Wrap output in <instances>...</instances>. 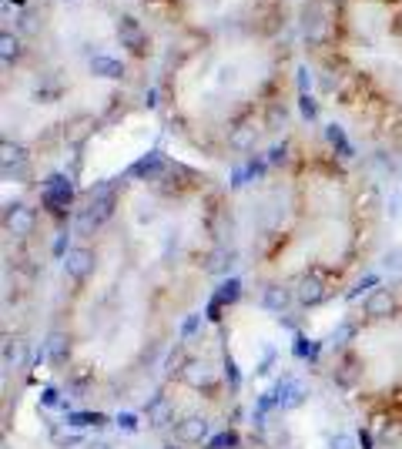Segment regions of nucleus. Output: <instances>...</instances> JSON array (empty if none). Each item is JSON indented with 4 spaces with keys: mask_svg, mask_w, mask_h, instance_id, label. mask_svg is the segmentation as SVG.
<instances>
[{
    "mask_svg": "<svg viewBox=\"0 0 402 449\" xmlns=\"http://www.w3.org/2000/svg\"><path fill=\"white\" fill-rule=\"evenodd\" d=\"M352 326H348V322H338L336 329H332V336H328V342H332V345H346V339H352Z\"/></svg>",
    "mask_w": 402,
    "mask_h": 449,
    "instance_id": "obj_27",
    "label": "nucleus"
},
{
    "mask_svg": "<svg viewBox=\"0 0 402 449\" xmlns=\"http://www.w3.org/2000/svg\"><path fill=\"white\" fill-rule=\"evenodd\" d=\"M144 104H148V108H154V104H158V91H154V88L144 91Z\"/></svg>",
    "mask_w": 402,
    "mask_h": 449,
    "instance_id": "obj_39",
    "label": "nucleus"
},
{
    "mask_svg": "<svg viewBox=\"0 0 402 449\" xmlns=\"http://www.w3.org/2000/svg\"><path fill=\"white\" fill-rule=\"evenodd\" d=\"M64 4H74V0H64Z\"/></svg>",
    "mask_w": 402,
    "mask_h": 449,
    "instance_id": "obj_43",
    "label": "nucleus"
},
{
    "mask_svg": "<svg viewBox=\"0 0 402 449\" xmlns=\"http://www.w3.org/2000/svg\"><path fill=\"white\" fill-rule=\"evenodd\" d=\"M11 365H17V345L7 339L4 342V369H11Z\"/></svg>",
    "mask_w": 402,
    "mask_h": 449,
    "instance_id": "obj_35",
    "label": "nucleus"
},
{
    "mask_svg": "<svg viewBox=\"0 0 402 449\" xmlns=\"http://www.w3.org/2000/svg\"><path fill=\"white\" fill-rule=\"evenodd\" d=\"M225 379L231 383V389H238V385H241V373H238V365H235L231 355H225Z\"/></svg>",
    "mask_w": 402,
    "mask_h": 449,
    "instance_id": "obj_30",
    "label": "nucleus"
},
{
    "mask_svg": "<svg viewBox=\"0 0 402 449\" xmlns=\"http://www.w3.org/2000/svg\"><path fill=\"white\" fill-rule=\"evenodd\" d=\"M67 238H71V235H67V231H61V235L54 238V248H51V252H54V258H61V262H64V255L71 252V245H67Z\"/></svg>",
    "mask_w": 402,
    "mask_h": 449,
    "instance_id": "obj_32",
    "label": "nucleus"
},
{
    "mask_svg": "<svg viewBox=\"0 0 402 449\" xmlns=\"http://www.w3.org/2000/svg\"><path fill=\"white\" fill-rule=\"evenodd\" d=\"M302 31H305V37H308V41H322L326 21H322L318 4H312V7H305V11H302Z\"/></svg>",
    "mask_w": 402,
    "mask_h": 449,
    "instance_id": "obj_13",
    "label": "nucleus"
},
{
    "mask_svg": "<svg viewBox=\"0 0 402 449\" xmlns=\"http://www.w3.org/2000/svg\"><path fill=\"white\" fill-rule=\"evenodd\" d=\"M44 352H47V359L51 362H64L67 352H71V339H67L64 332H51L47 342H44Z\"/></svg>",
    "mask_w": 402,
    "mask_h": 449,
    "instance_id": "obj_14",
    "label": "nucleus"
},
{
    "mask_svg": "<svg viewBox=\"0 0 402 449\" xmlns=\"http://www.w3.org/2000/svg\"><path fill=\"white\" fill-rule=\"evenodd\" d=\"M168 449H174V446H168Z\"/></svg>",
    "mask_w": 402,
    "mask_h": 449,
    "instance_id": "obj_44",
    "label": "nucleus"
},
{
    "mask_svg": "<svg viewBox=\"0 0 402 449\" xmlns=\"http://www.w3.org/2000/svg\"><path fill=\"white\" fill-rule=\"evenodd\" d=\"M205 268L208 272H225V268H228V252H225V248L211 252L208 255V262H205Z\"/></svg>",
    "mask_w": 402,
    "mask_h": 449,
    "instance_id": "obj_25",
    "label": "nucleus"
},
{
    "mask_svg": "<svg viewBox=\"0 0 402 449\" xmlns=\"http://www.w3.org/2000/svg\"><path fill=\"white\" fill-rule=\"evenodd\" d=\"M0 57H4V64H14L21 57V44H17V37L11 31L0 34Z\"/></svg>",
    "mask_w": 402,
    "mask_h": 449,
    "instance_id": "obj_18",
    "label": "nucleus"
},
{
    "mask_svg": "<svg viewBox=\"0 0 402 449\" xmlns=\"http://www.w3.org/2000/svg\"><path fill=\"white\" fill-rule=\"evenodd\" d=\"M181 379L191 389H201V385H211V369H208L205 362H188L185 369H181Z\"/></svg>",
    "mask_w": 402,
    "mask_h": 449,
    "instance_id": "obj_15",
    "label": "nucleus"
},
{
    "mask_svg": "<svg viewBox=\"0 0 402 449\" xmlns=\"http://www.w3.org/2000/svg\"><path fill=\"white\" fill-rule=\"evenodd\" d=\"M87 449H111L108 443H94V446H87Z\"/></svg>",
    "mask_w": 402,
    "mask_h": 449,
    "instance_id": "obj_41",
    "label": "nucleus"
},
{
    "mask_svg": "<svg viewBox=\"0 0 402 449\" xmlns=\"http://www.w3.org/2000/svg\"><path fill=\"white\" fill-rule=\"evenodd\" d=\"M272 409H278V403H275L272 393H261L258 403H255V413H251V419H255V426H265V416L272 413Z\"/></svg>",
    "mask_w": 402,
    "mask_h": 449,
    "instance_id": "obj_20",
    "label": "nucleus"
},
{
    "mask_svg": "<svg viewBox=\"0 0 402 449\" xmlns=\"http://www.w3.org/2000/svg\"><path fill=\"white\" fill-rule=\"evenodd\" d=\"M326 141L332 144V148H336L342 158H352V154H356V148L348 144L346 131H342V124H336V121H332V124H326Z\"/></svg>",
    "mask_w": 402,
    "mask_h": 449,
    "instance_id": "obj_16",
    "label": "nucleus"
},
{
    "mask_svg": "<svg viewBox=\"0 0 402 449\" xmlns=\"http://www.w3.org/2000/svg\"><path fill=\"white\" fill-rule=\"evenodd\" d=\"M91 74L101 77V81H121V77H124V64H121L118 57L94 54L91 57Z\"/></svg>",
    "mask_w": 402,
    "mask_h": 449,
    "instance_id": "obj_10",
    "label": "nucleus"
},
{
    "mask_svg": "<svg viewBox=\"0 0 402 449\" xmlns=\"http://www.w3.org/2000/svg\"><path fill=\"white\" fill-rule=\"evenodd\" d=\"M41 405H61V395H57L54 385H47V389L41 393Z\"/></svg>",
    "mask_w": 402,
    "mask_h": 449,
    "instance_id": "obj_36",
    "label": "nucleus"
},
{
    "mask_svg": "<svg viewBox=\"0 0 402 449\" xmlns=\"http://www.w3.org/2000/svg\"><path fill=\"white\" fill-rule=\"evenodd\" d=\"M251 178H248V171H245V168H235V171H231V188H241V185H248Z\"/></svg>",
    "mask_w": 402,
    "mask_h": 449,
    "instance_id": "obj_38",
    "label": "nucleus"
},
{
    "mask_svg": "<svg viewBox=\"0 0 402 449\" xmlns=\"http://www.w3.org/2000/svg\"><path fill=\"white\" fill-rule=\"evenodd\" d=\"M7 4H17V7H24V4H27V0H7Z\"/></svg>",
    "mask_w": 402,
    "mask_h": 449,
    "instance_id": "obj_42",
    "label": "nucleus"
},
{
    "mask_svg": "<svg viewBox=\"0 0 402 449\" xmlns=\"http://www.w3.org/2000/svg\"><path fill=\"white\" fill-rule=\"evenodd\" d=\"M164 171V158H161V151H148L144 158H138L134 165L128 168V175H134V178H141V181H151V178H158Z\"/></svg>",
    "mask_w": 402,
    "mask_h": 449,
    "instance_id": "obj_8",
    "label": "nucleus"
},
{
    "mask_svg": "<svg viewBox=\"0 0 402 449\" xmlns=\"http://www.w3.org/2000/svg\"><path fill=\"white\" fill-rule=\"evenodd\" d=\"M104 423H108V419L101 416V413H71V416H67V426H74V429H87V426H104Z\"/></svg>",
    "mask_w": 402,
    "mask_h": 449,
    "instance_id": "obj_19",
    "label": "nucleus"
},
{
    "mask_svg": "<svg viewBox=\"0 0 402 449\" xmlns=\"http://www.w3.org/2000/svg\"><path fill=\"white\" fill-rule=\"evenodd\" d=\"M359 446L362 449H372V436H369V433H359Z\"/></svg>",
    "mask_w": 402,
    "mask_h": 449,
    "instance_id": "obj_40",
    "label": "nucleus"
},
{
    "mask_svg": "<svg viewBox=\"0 0 402 449\" xmlns=\"http://www.w3.org/2000/svg\"><path fill=\"white\" fill-rule=\"evenodd\" d=\"M298 111H302L305 121H316L318 118V104L312 94H298Z\"/></svg>",
    "mask_w": 402,
    "mask_h": 449,
    "instance_id": "obj_26",
    "label": "nucleus"
},
{
    "mask_svg": "<svg viewBox=\"0 0 402 449\" xmlns=\"http://www.w3.org/2000/svg\"><path fill=\"white\" fill-rule=\"evenodd\" d=\"M198 326H201V312H191V316L181 322V339H191L198 332Z\"/></svg>",
    "mask_w": 402,
    "mask_h": 449,
    "instance_id": "obj_29",
    "label": "nucleus"
},
{
    "mask_svg": "<svg viewBox=\"0 0 402 449\" xmlns=\"http://www.w3.org/2000/svg\"><path fill=\"white\" fill-rule=\"evenodd\" d=\"M265 168H268V161H261V158H251L248 165H245V171H248V178L255 181V178L265 175Z\"/></svg>",
    "mask_w": 402,
    "mask_h": 449,
    "instance_id": "obj_34",
    "label": "nucleus"
},
{
    "mask_svg": "<svg viewBox=\"0 0 402 449\" xmlns=\"http://www.w3.org/2000/svg\"><path fill=\"white\" fill-rule=\"evenodd\" d=\"M298 94H312V71L308 67H298Z\"/></svg>",
    "mask_w": 402,
    "mask_h": 449,
    "instance_id": "obj_33",
    "label": "nucleus"
},
{
    "mask_svg": "<svg viewBox=\"0 0 402 449\" xmlns=\"http://www.w3.org/2000/svg\"><path fill=\"white\" fill-rule=\"evenodd\" d=\"M238 296H241V282H238V278H225V282L218 285V292L211 298H215L218 306H231V302H238Z\"/></svg>",
    "mask_w": 402,
    "mask_h": 449,
    "instance_id": "obj_17",
    "label": "nucleus"
},
{
    "mask_svg": "<svg viewBox=\"0 0 402 449\" xmlns=\"http://www.w3.org/2000/svg\"><path fill=\"white\" fill-rule=\"evenodd\" d=\"M376 285H379V275L372 272V275H366V278H359V282H356V288H352L346 298H348V302H356L362 292H376Z\"/></svg>",
    "mask_w": 402,
    "mask_h": 449,
    "instance_id": "obj_22",
    "label": "nucleus"
},
{
    "mask_svg": "<svg viewBox=\"0 0 402 449\" xmlns=\"http://www.w3.org/2000/svg\"><path fill=\"white\" fill-rule=\"evenodd\" d=\"M261 306L268 308V312H275V316L288 312V306H292V288H285V285H265Z\"/></svg>",
    "mask_w": 402,
    "mask_h": 449,
    "instance_id": "obj_9",
    "label": "nucleus"
},
{
    "mask_svg": "<svg viewBox=\"0 0 402 449\" xmlns=\"http://www.w3.org/2000/svg\"><path fill=\"white\" fill-rule=\"evenodd\" d=\"M118 41H121V47H128L134 54H144V51H148V34H144V27L134 21V17H121L118 21Z\"/></svg>",
    "mask_w": 402,
    "mask_h": 449,
    "instance_id": "obj_4",
    "label": "nucleus"
},
{
    "mask_svg": "<svg viewBox=\"0 0 402 449\" xmlns=\"http://www.w3.org/2000/svg\"><path fill=\"white\" fill-rule=\"evenodd\" d=\"M64 272L67 278H74V282H84L87 275L94 272V252L91 248H71V252L64 255Z\"/></svg>",
    "mask_w": 402,
    "mask_h": 449,
    "instance_id": "obj_5",
    "label": "nucleus"
},
{
    "mask_svg": "<svg viewBox=\"0 0 402 449\" xmlns=\"http://www.w3.org/2000/svg\"><path fill=\"white\" fill-rule=\"evenodd\" d=\"M211 433V423L205 416H185L178 423V439L181 443H205Z\"/></svg>",
    "mask_w": 402,
    "mask_h": 449,
    "instance_id": "obj_6",
    "label": "nucleus"
},
{
    "mask_svg": "<svg viewBox=\"0 0 402 449\" xmlns=\"http://www.w3.org/2000/svg\"><path fill=\"white\" fill-rule=\"evenodd\" d=\"M0 151H4V168H11V165H17V161H21V148H17V144L4 141V144H0Z\"/></svg>",
    "mask_w": 402,
    "mask_h": 449,
    "instance_id": "obj_28",
    "label": "nucleus"
},
{
    "mask_svg": "<svg viewBox=\"0 0 402 449\" xmlns=\"http://www.w3.org/2000/svg\"><path fill=\"white\" fill-rule=\"evenodd\" d=\"M171 416H174V409H171V403H168L164 395H154L151 403H148V423H151L154 429L171 426Z\"/></svg>",
    "mask_w": 402,
    "mask_h": 449,
    "instance_id": "obj_11",
    "label": "nucleus"
},
{
    "mask_svg": "<svg viewBox=\"0 0 402 449\" xmlns=\"http://www.w3.org/2000/svg\"><path fill=\"white\" fill-rule=\"evenodd\" d=\"M238 446V436L231 433V429H225V433H218V436L208 439V449H235Z\"/></svg>",
    "mask_w": 402,
    "mask_h": 449,
    "instance_id": "obj_23",
    "label": "nucleus"
},
{
    "mask_svg": "<svg viewBox=\"0 0 402 449\" xmlns=\"http://www.w3.org/2000/svg\"><path fill=\"white\" fill-rule=\"evenodd\" d=\"M118 429H124V433H138V416L134 413H118Z\"/></svg>",
    "mask_w": 402,
    "mask_h": 449,
    "instance_id": "obj_31",
    "label": "nucleus"
},
{
    "mask_svg": "<svg viewBox=\"0 0 402 449\" xmlns=\"http://www.w3.org/2000/svg\"><path fill=\"white\" fill-rule=\"evenodd\" d=\"M228 144L235 148V151H248V148H255V128H238V131L228 138Z\"/></svg>",
    "mask_w": 402,
    "mask_h": 449,
    "instance_id": "obj_21",
    "label": "nucleus"
},
{
    "mask_svg": "<svg viewBox=\"0 0 402 449\" xmlns=\"http://www.w3.org/2000/svg\"><path fill=\"white\" fill-rule=\"evenodd\" d=\"M392 312V292L389 288H376V292H369V298H366V316L369 318H382Z\"/></svg>",
    "mask_w": 402,
    "mask_h": 449,
    "instance_id": "obj_12",
    "label": "nucleus"
},
{
    "mask_svg": "<svg viewBox=\"0 0 402 449\" xmlns=\"http://www.w3.org/2000/svg\"><path fill=\"white\" fill-rule=\"evenodd\" d=\"M295 298H298V302H302V306H318V302H322V298H326V285L318 282L316 275H302V278H298V285H295Z\"/></svg>",
    "mask_w": 402,
    "mask_h": 449,
    "instance_id": "obj_7",
    "label": "nucleus"
},
{
    "mask_svg": "<svg viewBox=\"0 0 402 449\" xmlns=\"http://www.w3.org/2000/svg\"><path fill=\"white\" fill-rule=\"evenodd\" d=\"M285 151H288L285 144H275L272 151H268V158H265V161H268V165H282V161H285Z\"/></svg>",
    "mask_w": 402,
    "mask_h": 449,
    "instance_id": "obj_37",
    "label": "nucleus"
},
{
    "mask_svg": "<svg viewBox=\"0 0 402 449\" xmlns=\"http://www.w3.org/2000/svg\"><path fill=\"white\" fill-rule=\"evenodd\" d=\"M275 403H278V409H298V405L305 403V395H308V389H305L298 379H292V375H285V379H278L272 389Z\"/></svg>",
    "mask_w": 402,
    "mask_h": 449,
    "instance_id": "obj_3",
    "label": "nucleus"
},
{
    "mask_svg": "<svg viewBox=\"0 0 402 449\" xmlns=\"http://www.w3.org/2000/svg\"><path fill=\"white\" fill-rule=\"evenodd\" d=\"M328 449H359V436H352V433H336V436H328Z\"/></svg>",
    "mask_w": 402,
    "mask_h": 449,
    "instance_id": "obj_24",
    "label": "nucleus"
},
{
    "mask_svg": "<svg viewBox=\"0 0 402 449\" xmlns=\"http://www.w3.org/2000/svg\"><path fill=\"white\" fill-rule=\"evenodd\" d=\"M4 225H7V231L11 235H17V238H27L34 231V225H37V215H34V208H27V205H7V211H4Z\"/></svg>",
    "mask_w": 402,
    "mask_h": 449,
    "instance_id": "obj_2",
    "label": "nucleus"
},
{
    "mask_svg": "<svg viewBox=\"0 0 402 449\" xmlns=\"http://www.w3.org/2000/svg\"><path fill=\"white\" fill-rule=\"evenodd\" d=\"M41 201L44 208H51L54 215H61V211L74 201V181H71V175H64V171H54V175L44 178V191H41Z\"/></svg>",
    "mask_w": 402,
    "mask_h": 449,
    "instance_id": "obj_1",
    "label": "nucleus"
}]
</instances>
